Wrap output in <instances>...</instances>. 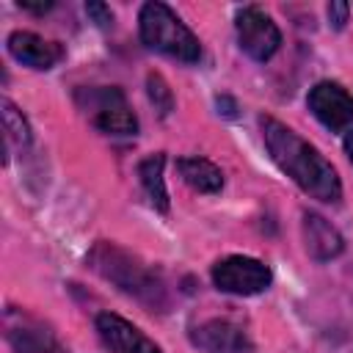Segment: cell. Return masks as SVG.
Listing matches in <instances>:
<instances>
[{"label":"cell","mask_w":353,"mask_h":353,"mask_svg":"<svg viewBox=\"0 0 353 353\" xmlns=\"http://www.w3.org/2000/svg\"><path fill=\"white\" fill-rule=\"evenodd\" d=\"M190 342L204 353H248L254 347L248 331L232 320H204L190 328Z\"/></svg>","instance_id":"9"},{"label":"cell","mask_w":353,"mask_h":353,"mask_svg":"<svg viewBox=\"0 0 353 353\" xmlns=\"http://www.w3.org/2000/svg\"><path fill=\"white\" fill-rule=\"evenodd\" d=\"M85 14H88L99 28H110V25H113V11H110V6H105V3H99V0L85 3Z\"/></svg>","instance_id":"18"},{"label":"cell","mask_w":353,"mask_h":353,"mask_svg":"<svg viewBox=\"0 0 353 353\" xmlns=\"http://www.w3.org/2000/svg\"><path fill=\"white\" fill-rule=\"evenodd\" d=\"M342 149H345V154H347V160L353 163V127L345 132V138H342Z\"/></svg>","instance_id":"21"},{"label":"cell","mask_w":353,"mask_h":353,"mask_svg":"<svg viewBox=\"0 0 353 353\" xmlns=\"http://www.w3.org/2000/svg\"><path fill=\"white\" fill-rule=\"evenodd\" d=\"M234 30H237V44L240 50L256 61V63H265L270 61L279 47H281V30L279 25L256 6H243L234 17Z\"/></svg>","instance_id":"6"},{"label":"cell","mask_w":353,"mask_h":353,"mask_svg":"<svg viewBox=\"0 0 353 353\" xmlns=\"http://www.w3.org/2000/svg\"><path fill=\"white\" fill-rule=\"evenodd\" d=\"M146 97H149V102L154 105V110H157L163 119L174 110V91H171V85L165 83V77L157 74V72H149V74H146Z\"/></svg>","instance_id":"16"},{"label":"cell","mask_w":353,"mask_h":353,"mask_svg":"<svg viewBox=\"0 0 353 353\" xmlns=\"http://www.w3.org/2000/svg\"><path fill=\"white\" fill-rule=\"evenodd\" d=\"M163 168H165V154L157 152V154H149L138 163V182L149 199V204L157 210V212H168L171 210V199H168V188H165V176H163Z\"/></svg>","instance_id":"14"},{"label":"cell","mask_w":353,"mask_h":353,"mask_svg":"<svg viewBox=\"0 0 353 353\" xmlns=\"http://www.w3.org/2000/svg\"><path fill=\"white\" fill-rule=\"evenodd\" d=\"M215 102H218V110H221V108H226V110H223V116H229V119L234 116V110H237V105H234V99H229V97H218Z\"/></svg>","instance_id":"20"},{"label":"cell","mask_w":353,"mask_h":353,"mask_svg":"<svg viewBox=\"0 0 353 353\" xmlns=\"http://www.w3.org/2000/svg\"><path fill=\"white\" fill-rule=\"evenodd\" d=\"M176 171L182 176V182L188 188H193L196 193H221V188H223V171L207 157H199V154L179 157Z\"/></svg>","instance_id":"13"},{"label":"cell","mask_w":353,"mask_h":353,"mask_svg":"<svg viewBox=\"0 0 353 353\" xmlns=\"http://www.w3.org/2000/svg\"><path fill=\"white\" fill-rule=\"evenodd\" d=\"M94 328L110 353H163V347L154 339H149L138 325H132L121 314L99 312Z\"/></svg>","instance_id":"8"},{"label":"cell","mask_w":353,"mask_h":353,"mask_svg":"<svg viewBox=\"0 0 353 353\" xmlns=\"http://www.w3.org/2000/svg\"><path fill=\"white\" fill-rule=\"evenodd\" d=\"M325 14H328V25L334 30H345V25L350 22V6L345 0H331Z\"/></svg>","instance_id":"17"},{"label":"cell","mask_w":353,"mask_h":353,"mask_svg":"<svg viewBox=\"0 0 353 353\" xmlns=\"http://www.w3.org/2000/svg\"><path fill=\"white\" fill-rule=\"evenodd\" d=\"M0 119H3V132H6V143H17V146H28L33 141L30 124L25 119V113L8 99H0Z\"/></svg>","instance_id":"15"},{"label":"cell","mask_w":353,"mask_h":353,"mask_svg":"<svg viewBox=\"0 0 353 353\" xmlns=\"http://www.w3.org/2000/svg\"><path fill=\"white\" fill-rule=\"evenodd\" d=\"M259 130L265 149L270 160L279 165V171H284L306 196L323 204H339L342 179L331 165V160L317 146L303 141L292 127H287L273 116H259Z\"/></svg>","instance_id":"1"},{"label":"cell","mask_w":353,"mask_h":353,"mask_svg":"<svg viewBox=\"0 0 353 353\" xmlns=\"http://www.w3.org/2000/svg\"><path fill=\"white\" fill-rule=\"evenodd\" d=\"M210 276H212L215 290H221L226 295H240V298L259 295L273 281L270 268L262 259H254L245 254H229V256L218 259L212 265Z\"/></svg>","instance_id":"5"},{"label":"cell","mask_w":353,"mask_h":353,"mask_svg":"<svg viewBox=\"0 0 353 353\" xmlns=\"http://www.w3.org/2000/svg\"><path fill=\"white\" fill-rule=\"evenodd\" d=\"M6 342L11 345L14 353H63L58 336L52 331H47L39 320H30L25 314L19 317L17 325L8 323Z\"/></svg>","instance_id":"12"},{"label":"cell","mask_w":353,"mask_h":353,"mask_svg":"<svg viewBox=\"0 0 353 353\" xmlns=\"http://www.w3.org/2000/svg\"><path fill=\"white\" fill-rule=\"evenodd\" d=\"M77 105L88 113L91 124L105 132V135H138V116L132 113L127 97L116 85H102V88H80L77 91Z\"/></svg>","instance_id":"4"},{"label":"cell","mask_w":353,"mask_h":353,"mask_svg":"<svg viewBox=\"0 0 353 353\" xmlns=\"http://www.w3.org/2000/svg\"><path fill=\"white\" fill-rule=\"evenodd\" d=\"M306 108L331 132L347 130L353 124V94L336 80H320L306 94Z\"/></svg>","instance_id":"7"},{"label":"cell","mask_w":353,"mask_h":353,"mask_svg":"<svg viewBox=\"0 0 353 353\" xmlns=\"http://www.w3.org/2000/svg\"><path fill=\"white\" fill-rule=\"evenodd\" d=\"M85 262L99 279L110 281L119 292L138 301L146 312H165L168 309V287H165L163 273L154 265L143 262L130 248L110 243V240H99L88 251Z\"/></svg>","instance_id":"2"},{"label":"cell","mask_w":353,"mask_h":353,"mask_svg":"<svg viewBox=\"0 0 353 353\" xmlns=\"http://www.w3.org/2000/svg\"><path fill=\"white\" fill-rule=\"evenodd\" d=\"M6 50H8V55L17 63H22L28 69H36V72H47V69H52L63 58V47L58 41H50L44 36L33 33V30H14V33H8Z\"/></svg>","instance_id":"10"},{"label":"cell","mask_w":353,"mask_h":353,"mask_svg":"<svg viewBox=\"0 0 353 353\" xmlns=\"http://www.w3.org/2000/svg\"><path fill=\"white\" fill-rule=\"evenodd\" d=\"M17 6H19L22 11H28V14H36V17H41V14H47V11H50L55 3H52V0H47V3H28V0H19Z\"/></svg>","instance_id":"19"},{"label":"cell","mask_w":353,"mask_h":353,"mask_svg":"<svg viewBox=\"0 0 353 353\" xmlns=\"http://www.w3.org/2000/svg\"><path fill=\"white\" fill-rule=\"evenodd\" d=\"M301 232H303L306 254L312 259H317V262H328V259H334V256H339L345 251V237L320 212H303Z\"/></svg>","instance_id":"11"},{"label":"cell","mask_w":353,"mask_h":353,"mask_svg":"<svg viewBox=\"0 0 353 353\" xmlns=\"http://www.w3.org/2000/svg\"><path fill=\"white\" fill-rule=\"evenodd\" d=\"M138 33H141V41L149 50L163 52L168 58H176L182 63H196L201 58L199 36L176 17V11H171L160 0H152V3L141 6V11H138Z\"/></svg>","instance_id":"3"}]
</instances>
